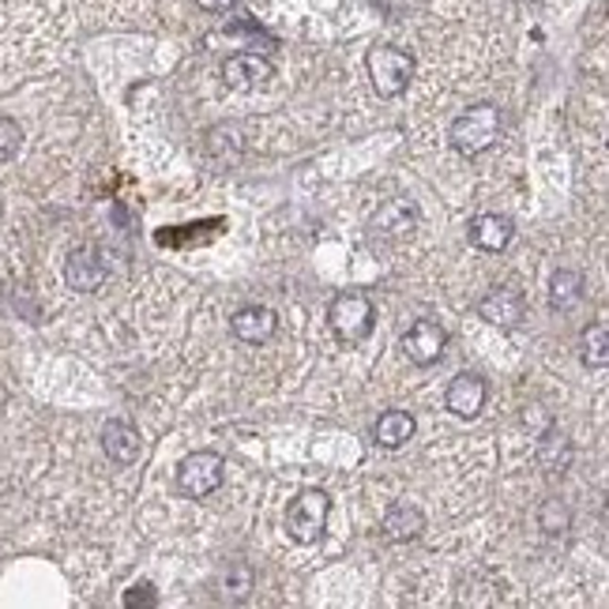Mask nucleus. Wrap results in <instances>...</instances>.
<instances>
[{"mask_svg":"<svg viewBox=\"0 0 609 609\" xmlns=\"http://www.w3.org/2000/svg\"><path fill=\"white\" fill-rule=\"evenodd\" d=\"M497 140H501V109L493 102H478V106L463 109L448 129V143L459 154H467V159L486 154Z\"/></svg>","mask_w":609,"mask_h":609,"instance_id":"nucleus-1","label":"nucleus"},{"mask_svg":"<svg viewBox=\"0 0 609 609\" xmlns=\"http://www.w3.org/2000/svg\"><path fill=\"white\" fill-rule=\"evenodd\" d=\"M327 515H331V497L324 489H302L286 508V534L302 545H313L324 539Z\"/></svg>","mask_w":609,"mask_h":609,"instance_id":"nucleus-2","label":"nucleus"},{"mask_svg":"<svg viewBox=\"0 0 609 609\" xmlns=\"http://www.w3.org/2000/svg\"><path fill=\"white\" fill-rule=\"evenodd\" d=\"M366 68L380 98H399L414 79V57L406 50H399V45H377V50H369Z\"/></svg>","mask_w":609,"mask_h":609,"instance_id":"nucleus-3","label":"nucleus"},{"mask_svg":"<svg viewBox=\"0 0 609 609\" xmlns=\"http://www.w3.org/2000/svg\"><path fill=\"white\" fill-rule=\"evenodd\" d=\"M372 320H377V308H372L369 297L358 294V290H347V294H335L331 305H327V324H331V331L339 335L342 342H361V339H369Z\"/></svg>","mask_w":609,"mask_h":609,"instance_id":"nucleus-4","label":"nucleus"},{"mask_svg":"<svg viewBox=\"0 0 609 609\" xmlns=\"http://www.w3.org/2000/svg\"><path fill=\"white\" fill-rule=\"evenodd\" d=\"M222 481H226V459L218 452H193L177 467V493L193 497V501H204V497L218 493Z\"/></svg>","mask_w":609,"mask_h":609,"instance_id":"nucleus-5","label":"nucleus"},{"mask_svg":"<svg viewBox=\"0 0 609 609\" xmlns=\"http://www.w3.org/2000/svg\"><path fill=\"white\" fill-rule=\"evenodd\" d=\"M399 347H403V354L414 361V366H422V369L436 366V361L444 358V350H448V331H444L436 320H414L403 331Z\"/></svg>","mask_w":609,"mask_h":609,"instance_id":"nucleus-6","label":"nucleus"},{"mask_svg":"<svg viewBox=\"0 0 609 609\" xmlns=\"http://www.w3.org/2000/svg\"><path fill=\"white\" fill-rule=\"evenodd\" d=\"M106 279H109V263L95 244H79V249L65 260V283L72 290H79V294L102 290Z\"/></svg>","mask_w":609,"mask_h":609,"instance_id":"nucleus-7","label":"nucleus"},{"mask_svg":"<svg viewBox=\"0 0 609 609\" xmlns=\"http://www.w3.org/2000/svg\"><path fill=\"white\" fill-rule=\"evenodd\" d=\"M414 226H417L414 199L392 196V199H384V204L377 207V215H372V222H369V233L372 238H384V241H399V238H406Z\"/></svg>","mask_w":609,"mask_h":609,"instance_id":"nucleus-8","label":"nucleus"},{"mask_svg":"<svg viewBox=\"0 0 609 609\" xmlns=\"http://www.w3.org/2000/svg\"><path fill=\"white\" fill-rule=\"evenodd\" d=\"M478 316H481V320H489V324H497V327H515V324H523L526 302H523L520 290L493 286V290H486V294H481Z\"/></svg>","mask_w":609,"mask_h":609,"instance_id":"nucleus-9","label":"nucleus"},{"mask_svg":"<svg viewBox=\"0 0 609 609\" xmlns=\"http://www.w3.org/2000/svg\"><path fill=\"white\" fill-rule=\"evenodd\" d=\"M222 79L233 90H257L268 79H275V65L268 57H260V53H233L222 65Z\"/></svg>","mask_w":609,"mask_h":609,"instance_id":"nucleus-10","label":"nucleus"},{"mask_svg":"<svg viewBox=\"0 0 609 609\" xmlns=\"http://www.w3.org/2000/svg\"><path fill=\"white\" fill-rule=\"evenodd\" d=\"M230 331H233V339L249 342V347H260V342H268L271 335L279 331V316L271 313L268 305H244L230 316Z\"/></svg>","mask_w":609,"mask_h":609,"instance_id":"nucleus-11","label":"nucleus"},{"mask_svg":"<svg viewBox=\"0 0 609 609\" xmlns=\"http://www.w3.org/2000/svg\"><path fill=\"white\" fill-rule=\"evenodd\" d=\"M486 380L478 377V372H459V377H452L448 392H444V403H448V411L456 417H478L481 406H486Z\"/></svg>","mask_w":609,"mask_h":609,"instance_id":"nucleus-12","label":"nucleus"},{"mask_svg":"<svg viewBox=\"0 0 609 609\" xmlns=\"http://www.w3.org/2000/svg\"><path fill=\"white\" fill-rule=\"evenodd\" d=\"M102 452L117 467H132L143 456V436L132 422H106L102 429Z\"/></svg>","mask_w":609,"mask_h":609,"instance_id":"nucleus-13","label":"nucleus"},{"mask_svg":"<svg viewBox=\"0 0 609 609\" xmlns=\"http://www.w3.org/2000/svg\"><path fill=\"white\" fill-rule=\"evenodd\" d=\"M467 238L481 252H504L515 238V226H512V218L508 215H475L470 218Z\"/></svg>","mask_w":609,"mask_h":609,"instance_id":"nucleus-14","label":"nucleus"},{"mask_svg":"<svg viewBox=\"0 0 609 609\" xmlns=\"http://www.w3.org/2000/svg\"><path fill=\"white\" fill-rule=\"evenodd\" d=\"M380 531H384L388 542H414L417 534L425 531L422 508H414V504H392L384 512V523H380Z\"/></svg>","mask_w":609,"mask_h":609,"instance_id":"nucleus-15","label":"nucleus"},{"mask_svg":"<svg viewBox=\"0 0 609 609\" xmlns=\"http://www.w3.org/2000/svg\"><path fill=\"white\" fill-rule=\"evenodd\" d=\"M539 467L545 475H565L572 467V441L561 429H545L539 441Z\"/></svg>","mask_w":609,"mask_h":609,"instance_id":"nucleus-16","label":"nucleus"},{"mask_svg":"<svg viewBox=\"0 0 609 609\" xmlns=\"http://www.w3.org/2000/svg\"><path fill=\"white\" fill-rule=\"evenodd\" d=\"M579 302H584V275L572 268H561L550 283V308L553 313H568V308H576Z\"/></svg>","mask_w":609,"mask_h":609,"instance_id":"nucleus-17","label":"nucleus"},{"mask_svg":"<svg viewBox=\"0 0 609 609\" xmlns=\"http://www.w3.org/2000/svg\"><path fill=\"white\" fill-rule=\"evenodd\" d=\"M414 429H417V425H414V417L406 411H384L377 417V429H372V433H377L380 448H403V444L414 436Z\"/></svg>","mask_w":609,"mask_h":609,"instance_id":"nucleus-18","label":"nucleus"},{"mask_svg":"<svg viewBox=\"0 0 609 609\" xmlns=\"http://www.w3.org/2000/svg\"><path fill=\"white\" fill-rule=\"evenodd\" d=\"M579 358H584L587 369H606L609 366V327L598 320L584 331V342H579Z\"/></svg>","mask_w":609,"mask_h":609,"instance_id":"nucleus-19","label":"nucleus"},{"mask_svg":"<svg viewBox=\"0 0 609 609\" xmlns=\"http://www.w3.org/2000/svg\"><path fill=\"white\" fill-rule=\"evenodd\" d=\"M539 526L550 539H565L572 531V508L561 497H550V501L539 504Z\"/></svg>","mask_w":609,"mask_h":609,"instance_id":"nucleus-20","label":"nucleus"},{"mask_svg":"<svg viewBox=\"0 0 609 609\" xmlns=\"http://www.w3.org/2000/svg\"><path fill=\"white\" fill-rule=\"evenodd\" d=\"M23 148V129L20 121H12V117H0V170L8 166V162L20 154Z\"/></svg>","mask_w":609,"mask_h":609,"instance_id":"nucleus-21","label":"nucleus"},{"mask_svg":"<svg viewBox=\"0 0 609 609\" xmlns=\"http://www.w3.org/2000/svg\"><path fill=\"white\" fill-rule=\"evenodd\" d=\"M222 587H226V595H233V598H249V590H252V568L244 565V561H233V565L226 568V576H222Z\"/></svg>","mask_w":609,"mask_h":609,"instance_id":"nucleus-22","label":"nucleus"},{"mask_svg":"<svg viewBox=\"0 0 609 609\" xmlns=\"http://www.w3.org/2000/svg\"><path fill=\"white\" fill-rule=\"evenodd\" d=\"M135 602H154V595H151L148 584H143V587H132L129 595H124V606H135Z\"/></svg>","mask_w":609,"mask_h":609,"instance_id":"nucleus-23","label":"nucleus"},{"mask_svg":"<svg viewBox=\"0 0 609 609\" xmlns=\"http://www.w3.org/2000/svg\"><path fill=\"white\" fill-rule=\"evenodd\" d=\"M196 4L204 8V12H230L238 0H196Z\"/></svg>","mask_w":609,"mask_h":609,"instance_id":"nucleus-24","label":"nucleus"},{"mask_svg":"<svg viewBox=\"0 0 609 609\" xmlns=\"http://www.w3.org/2000/svg\"><path fill=\"white\" fill-rule=\"evenodd\" d=\"M523 4H534V0H523Z\"/></svg>","mask_w":609,"mask_h":609,"instance_id":"nucleus-25","label":"nucleus"}]
</instances>
